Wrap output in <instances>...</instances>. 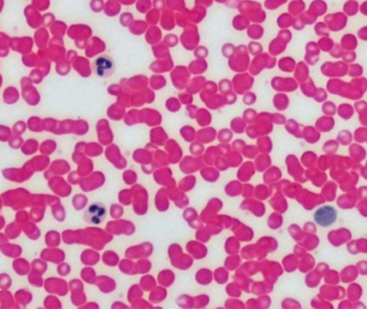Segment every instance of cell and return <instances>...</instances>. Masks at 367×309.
Returning <instances> with one entry per match:
<instances>
[{
  "label": "cell",
  "mask_w": 367,
  "mask_h": 309,
  "mask_svg": "<svg viewBox=\"0 0 367 309\" xmlns=\"http://www.w3.org/2000/svg\"><path fill=\"white\" fill-rule=\"evenodd\" d=\"M107 215V209L103 205L99 203H94L89 205V207L87 208V211L85 213V218L87 221L89 223L94 224V225H99L103 220L104 216Z\"/></svg>",
  "instance_id": "2"
},
{
  "label": "cell",
  "mask_w": 367,
  "mask_h": 309,
  "mask_svg": "<svg viewBox=\"0 0 367 309\" xmlns=\"http://www.w3.org/2000/svg\"><path fill=\"white\" fill-rule=\"evenodd\" d=\"M314 220L322 226L331 225L336 220V211L331 206H323L314 213Z\"/></svg>",
  "instance_id": "1"
},
{
  "label": "cell",
  "mask_w": 367,
  "mask_h": 309,
  "mask_svg": "<svg viewBox=\"0 0 367 309\" xmlns=\"http://www.w3.org/2000/svg\"><path fill=\"white\" fill-rule=\"evenodd\" d=\"M109 70H111V63L102 58L97 59V73L99 75H104L106 72L108 73Z\"/></svg>",
  "instance_id": "3"
}]
</instances>
